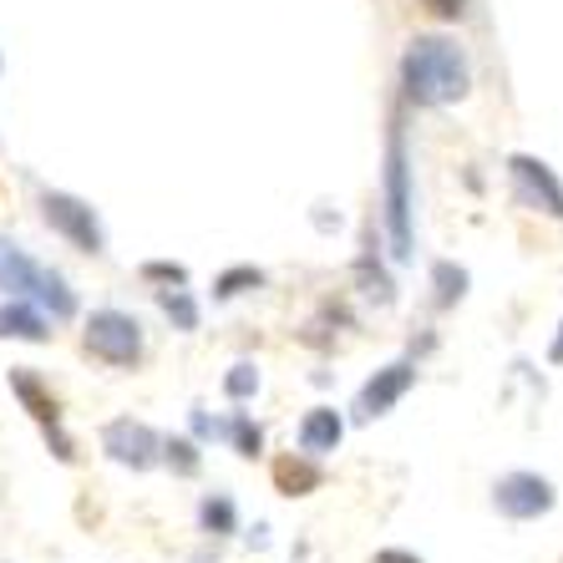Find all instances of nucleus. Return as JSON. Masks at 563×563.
<instances>
[{"label": "nucleus", "instance_id": "obj_1", "mask_svg": "<svg viewBox=\"0 0 563 563\" xmlns=\"http://www.w3.org/2000/svg\"><path fill=\"white\" fill-rule=\"evenodd\" d=\"M401 87L417 107L462 102L472 87V66L452 36H417L401 56Z\"/></svg>", "mask_w": 563, "mask_h": 563}, {"label": "nucleus", "instance_id": "obj_2", "mask_svg": "<svg viewBox=\"0 0 563 563\" xmlns=\"http://www.w3.org/2000/svg\"><path fill=\"white\" fill-rule=\"evenodd\" d=\"M386 229H391V254L411 260V163L401 132L386 143Z\"/></svg>", "mask_w": 563, "mask_h": 563}, {"label": "nucleus", "instance_id": "obj_3", "mask_svg": "<svg viewBox=\"0 0 563 563\" xmlns=\"http://www.w3.org/2000/svg\"><path fill=\"white\" fill-rule=\"evenodd\" d=\"M87 351L107 366H132L143 355V325L128 310H97L87 320Z\"/></svg>", "mask_w": 563, "mask_h": 563}, {"label": "nucleus", "instance_id": "obj_4", "mask_svg": "<svg viewBox=\"0 0 563 563\" xmlns=\"http://www.w3.org/2000/svg\"><path fill=\"white\" fill-rule=\"evenodd\" d=\"M41 213L62 239H71L81 254H102V223L97 213L71 194H41Z\"/></svg>", "mask_w": 563, "mask_h": 563}, {"label": "nucleus", "instance_id": "obj_5", "mask_svg": "<svg viewBox=\"0 0 563 563\" xmlns=\"http://www.w3.org/2000/svg\"><path fill=\"white\" fill-rule=\"evenodd\" d=\"M493 503H498L503 518L528 523V518H543V512L553 508V483L538 477V472H508V477H498V487H493Z\"/></svg>", "mask_w": 563, "mask_h": 563}, {"label": "nucleus", "instance_id": "obj_6", "mask_svg": "<svg viewBox=\"0 0 563 563\" xmlns=\"http://www.w3.org/2000/svg\"><path fill=\"white\" fill-rule=\"evenodd\" d=\"M508 173L512 184H518V198H523L528 209H543L549 219H563V184L553 178V168L543 163V157H508Z\"/></svg>", "mask_w": 563, "mask_h": 563}, {"label": "nucleus", "instance_id": "obj_7", "mask_svg": "<svg viewBox=\"0 0 563 563\" xmlns=\"http://www.w3.org/2000/svg\"><path fill=\"white\" fill-rule=\"evenodd\" d=\"M11 386H15V396L31 407V417L46 427V437L56 442V457L62 462H71L77 452H71V442H66V432H62V411H56V396H46L41 391V380L31 376V371H11Z\"/></svg>", "mask_w": 563, "mask_h": 563}, {"label": "nucleus", "instance_id": "obj_8", "mask_svg": "<svg viewBox=\"0 0 563 563\" xmlns=\"http://www.w3.org/2000/svg\"><path fill=\"white\" fill-rule=\"evenodd\" d=\"M411 380H417V371L407 366V361H396V366L376 371V376L366 380V391H361V401H355V411L361 417H386V411L401 401V396L411 391Z\"/></svg>", "mask_w": 563, "mask_h": 563}, {"label": "nucleus", "instance_id": "obj_9", "mask_svg": "<svg viewBox=\"0 0 563 563\" xmlns=\"http://www.w3.org/2000/svg\"><path fill=\"white\" fill-rule=\"evenodd\" d=\"M102 446L118 462H128V467H153V457H157V437L147 432L143 421H132V417L112 421V427L102 432Z\"/></svg>", "mask_w": 563, "mask_h": 563}, {"label": "nucleus", "instance_id": "obj_10", "mask_svg": "<svg viewBox=\"0 0 563 563\" xmlns=\"http://www.w3.org/2000/svg\"><path fill=\"white\" fill-rule=\"evenodd\" d=\"M36 279H41V264L31 260L21 244L0 239V295H11V300H26L31 289H36Z\"/></svg>", "mask_w": 563, "mask_h": 563}, {"label": "nucleus", "instance_id": "obj_11", "mask_svg": "<svg viewBox=\"0 0 563 563\" xmlns=\"http://www.w3.org/2000/svg\"><path fill=\"white\" fill-rule=\"evenodd\" d=\"M341 437H345V427H341V417L330 407H314L310 417L300 421V446L310 452V457H325V452H335L341 446Z\"/></svg>", "mask_w": 563, "mask_h": 563}, {"label": "nucleus", "instance_id": "obj_12", "mask_svg": "<svg viewBox=\"0 0 563 563\" xmlns=\"http://www.w3.org/2000/svg\"><path fill=\"white\" fill-rule=\"evenodd\" d=\"M0 335H11V341H46V335H52V320L41 310H31L26 300H11L0 310Z\"/></svg>", "mask_w": 563, "mask_h": 563}, {"label": "nucleus", "instance_id": "obj_13", "mask_svg": "<svg viewBox=\"0 0 563 563\" xmlns=\"http://www.w3.org/2000/svg\"><path fill=\"white\" fill-rule=\"evenodd\" d=\"M31 295L52 310V320H71V314H77V300H71V289H66V279L56 275V269H41V279H36Z\"/></svg>", "mask_w": 563, "mask_h": 563}, {"label": "nucleus", "instance_id": "obj_14", "mask_svg": "<svg viewBox=\"0 0 563 563\" xmlns=\"http://www.w3.org/2000/svg\"><path fill=\"white\" fill-rule=\"evenodd\" d=\"M275 483L285 487L289 498H300V493H310V487H320V472H314L310 462H295V457H285V462H275Z\"/></svg>", "mask_w": 563, "mask_h": 563}, {"label": "nucleus", "instance_id": "obj_15", "mask_svg": "<svg viewBox=\"0 0 563 563\" xmlns=\"http://www.w3.org/2000/svg\"><path fill=\"white\" fill-rule=\"evenodd\" d=\"M198 518H203V528H209L213 538L234 533V503L223 498V493H213V498H203V508H198Z\"/></svg>", "mask_w": 563, "mask_h": 563}, {"label": "nucleus", "instance_id": "obj_16", "mask_svg": "<svg viewBox=\"0 0 563 563\" xmlns=\"http://www.w3.org/2000/svg\"><path fill=\"white\" fill-rule=\"evenodd\" d=\"M157 300H163V310H168V320L178 330H194L198 325V305L188 300V289H157Z\"/></svg>", "mask_w": 563, "mask_h": 563}, {"label": "nucleus", "instance_id": "obj_17", "mask_svg": "<svg viewBox=\"0 0 563 563\" xmlns=\"http://www.w3.org/2000/svg\"><path fill=\"white\" fill-rule=\"evenodd\" d=\"M223 391L234 396V401H250V396L260 391V371H254L250 361H239V366L229 371V380H223Z\"/></svg>", "mask_w": 563, "mask_h": 563}, {"label": "nucleus", "instance_id": "obj_18", "mask_svg": "<svg viewBox=\"0 0 563 563\" xmlns=\"http://www.w3.org/2000/svg\"><path fill=\"white\" fill-rule=\"evenodd\" d=\"M462 289H467V275L452 264H437V305H457Z\"/></svg>", "mask_w": 563, "mask_h": 563}, {"label": "nucleus", "instance_id": "obj_19", "mask_svg": "<svg viewBox=\"0 0 563 563\" xmlns=\"http://www.w3.org/2000/svg\"><path fill=\"white\" fill-rule=\"evenodd\" d=\"M264 285V275L260 269H229V275H219V285H213V295H244V289H260Z\"/></svg>", "mask_w": 563, "mask_h": 563}, {"label": "nucleus", "instance_id": "obj_20", "mask_svg": "<svg viewBox=\"0 0 563 563\" xmlns=\"http://www.w3.org/2000/svg\"><path fill=\"white\" fill-rule=\"evenodd\" d=\"M223 432L234 437V446H239V452H244V457H254V452H260V442H264V437H260V427H254V421L244 417V411H239V417L229 421Z\"/></svg>", "mask_w": 563, "mask_h": 563}, {"label": "nucleus", "instance_id": "obj_21", "mask_svg": "<svg viewBox=\"0 0 563 563\" xmlns=\"http://www.w3.org/2000/svg\"><path fill=\"white\" fill-rule=\"evenodd\" d=\"M163 452H168V467L178 472V477H194V472H198V452H194V442H184V437H178V442H168Z\"/></svg>", "mask_w": 563, "mask_h": 563}, {"label": "nucleus", "instance_id": "obj_22", "mask_svg": "<svg viewBox=\"0 0 563 563\" xmlns=\"http://www.w3.org/2000/svg\"><path fill=\"white\" fill-rule=\"evenodd\" d=\"M143 279H163V285H184L188 269H184V264H147Z\"/></svg>", "mask_w": 563, "mask_h": 563}, {"label": "nucleus", "instance_id": "obj_23", "mask_svg": "<svg viewBox=\"0 0 563 563\" xmlns=\"http://www.w3.org/2000/svg\"><path fill=\"white\" fill-rule=\"evenodd\" d=\"M427 5H432L437 15H446V21H452V15H462V0H427Z\"/></svg>", "mask_w": 563, "mask_h": 563}, {"label": "nucleus", "instance_id": "obj_24", "mask_svg": "<svg viewBox=\"0 0 563 563\" xmlns=\"http://www.w3.org/2000/svg\"><path fill=\"white\" fill-rule=\"evenodd\" d=\"M376 563H417V559H407V553H380Z\"/></svg>", "mask_w": 563, "mask_h": 563}, {"label": "nucleus", "instance_id": "obj_25", "mask_svg": "<svg viewBox=\"0 0 563 563\" xmlns=\"http://www.w3.org/2000/svg\"><path fill=\"white\" fill-rule=\"evenodd\" d=\"M549 355H553V361H563V335H559V341H553V351H549Z\"/></svg>", "mask_w": 563, "mask_h": 563}]
</instances>
